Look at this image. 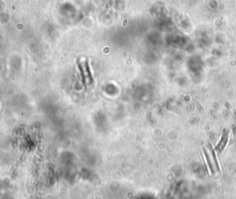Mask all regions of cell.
Here are the masks:
<instances>
[{
	"label": "cell",
	"instance_id": "obj_1",
	"mask_svg": "<svg viewBox=\"0 0 236 199\" xmlns=\"http://www.w3.org/2000/svg\"><path fill=\"white\" fill-rule=\"evenodd\" d=\"M84 66H85V69H86L87 74H88V84H93V77H92V74H91V69H90V65H88V60H85V62H84Z\"/></svg>",
	"mask_w": 236,
	"mask_h": 199
},
{
	"label": "cell",
	"instance_id": "obj_2",
	"mask_svg": "<svg viewBox=\"0 0 236 199\" xmlns=\"http://www.w3.org/2000/svg\"><path fill=\"white\" fill-rule=\"evenodd\" d=\"M78 67L79 69V72L81 74V78H82V83H83V85L86 86L87 85V81H86V74H85V69L82 67L80 61H78Z\"/></svg>",
	"mask_w": 236,
	"mask_h": 199
},
{
	"label": "cell",
	"instance_id": "obj_3",
	"mask_svg": "<svg viewBox=\"0 0 236 199\" xmlns=\"http://www.w3.org/2000/svg\"><path fill=\"white\" fill-rule=\"evenodd\" d=\"M203 150H204V155H205L206 159V161H208V163H209V169H210V171H211V173H212V174H214V172H215V171H214V169H213V167H212L211 163H210V159H209V157L208 153H206V149L204 148Z\"/></svg>",
	"mask_w": 236,
	"mask_h": 199
},
{
	"label": "cell",
	"instance_id": "obj_4",
	"mask_svg": "<svg viewBox=\"0 0 236 199\" xmlns=\"http://www.w3.org/2000/svg\"><path fill=\"white\" fill-rule=\"evenodd\" d=\"M209 146H210V149H211V152H212V155H213V159H214V162L216 163V167H217V169H220L219 163H218L217 157H216V156H215V150H214V148H213V147H212V145H211V144H209Z\"/></svg>",
	"mask_w": 236,
	"mask_h": 199
}]
</instances>
